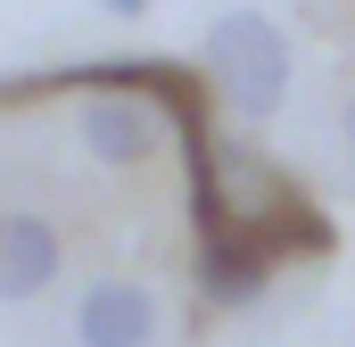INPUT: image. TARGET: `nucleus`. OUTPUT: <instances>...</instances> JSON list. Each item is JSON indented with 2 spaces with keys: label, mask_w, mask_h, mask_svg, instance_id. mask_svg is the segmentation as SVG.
Returning a JSON list of instances; mask_svg holds the SVG:
<instances>
[{
  "label": "nucleus",
  "mask_w": 355,
  "mask_h": 347,
  "mask_svg": "<svg viewBox=\"0 0 355 347\" xmlns=\"http://www.w3.org/2000/svg\"><path fill=\"white\" fill-rule=\"evenodd\" d=\"M75 339L83 347H149L157 339V298L141 281H91L75 306Z\"/></svg>",
  "instance_id": "39448f33"
},
{
  "label": "nucleus",
  "mask_w": 355,
  "mask_h": 347,
  "mask_svg": "<svg viewBox=\"0 0 355 347\" xmlns=\"http://www.w3.org/2000/svg\"><path fill=\"white\" fill-rule=\"evenodd\" d=\"M75 133H83V149L99 166L132 174L157 158V133H166V116L149 108V99H132V91H83V108H75Z\"/></svg>",
  "instance_id": "20e7f679"
},
{
  "label": "nucleus",
  "mask_w": 355,
  "mask_h": 347,
  "mask_svg": "<svg viewBox=\"0 0 355 347\" xmlns=\"http://www.w3.org/2000/svg\"><path fill=\"white\" fill-rule=\"evenodd\" d=\"M58 91H132V99H149L166 124L182 133V149L190 141H207L215 133V91L198 67H182V58H91V67H42V75H0V108H25V99H58Z\"/></svg>",
  "instance_id": "f03ea898"
},
{
  "label": "nucleus",
  "mask_w": 355,
  "mask_h": 347,
  "mask_svg": "<svg viewBox=\"0 0 355 347\" xmlns=\"http://www.w3.org/2000/svg\"><path fill=\"white\" fill-rule=\"evenodd\" d=\"M198 75L215 91V108L265 124L272 108L289 99V42H281V25H272L265 8H223L207 25V67Z\"/></svg>",
  "instance_id": "7ed1b4c3"
},
{
  "label": "nucleus",
  "mask_w": 355,
  "mask_h": 347,
  "mask_svg": "<svg viewBox=\"0 0 355 347\" xmlns=\"http://www.w3.org/2000/svg\"><path fill=\"white\" fill-rule=\"evenodd\" d=\"M182 174H190V232L198 248H240V257H331L339 232H331V207L297 182V174L265 158L257 141H190L182 149Z\"/></svg>",
  "instance_id": "f257e3e1"
},
{
  "label": "nucleus",
  "mask_w": 355,
  "mask_h": 347,
  "mask_svg": "<svg viewBox=\"0 0 355 347\" xmlns=\"http://www.w3.org/2000/svg\"><path fill=\"white\" fill-rule=\"evenodd\" d=\"M347 149H355V99H347Z\"/></svg>",
  "instance_id": "1a4fd4ad"
},
{
  "label": "nucleus",
  "mask_w": 355,
  "mask_h": 347,
  "mask_svg": "<svg viewBox=\"0 0 355 347\" xmlns=\"http://www.w3.org/2000/svg\"><path fill=\"white\" fill-rule=\"evenodd\" d=\"M265 289H272V264H265V257H240V248H198V298H207V306L240 314V306H257Z\"/></svg>",
  "instance_id": "0eeeda50"
},
{
  "label": "nucleus",
  "mask_w": 355,
  "mask_h": 347,
  "mask_svg": "<svg viewBox=\"0 0 355 347\" xmlns=\"http://www.w3.org/2000/svg\"><path fill=\"white\" fill-rule=\"evenodd\" d=\"M58 232L42 223V215H8L0 223V298L8 306H25V298H42L50 281H58Z\"/></svg>",
  "instance_id": "423d86ee"
},
{
  "label": "nucleus",
  "mask_w": 355,
  "mask_h": 347,
  "mask_svg": "<svg viewBox=\"0 0 355 347\" xmlns=\"http://www.w3.org/2000/svg\"><path fill=\"white\" fill-rule=\"evenodd\" d=\"M107 17H149V0H99Z\"/></svg>",
  "instance_id": "6e6552de"
}]
</instances>
